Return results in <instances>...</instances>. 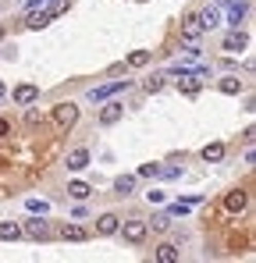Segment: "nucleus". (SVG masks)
Wrapping results in <instances>:
<instances>
[{"mask_svg": "<svg viewBox=\"0 0 256 263\" xmlns=\"http://www.w3.org/2000/svg\"><path fill=\"white\" fill-rule=\"evenodd\" d=\"M125 89H128V79H114V82H107V86L89 89V100H93V103H103V100H111V96H118V92H125Z\"/></svg>", "mask_w": 256, "mask_h": 263, "instance_id": "obj_1", "label": "nucleus"}, {"mask_svg": "<svg viewBox=\"0 0 256 263\" xmlns=\"http://www.w3.org/2000/svg\"><path fill=\"white\" fill-rule=\"evenodd\" d=\"M207 29H203V22H199V14H189V18H181V40L185 43H199V36H203Z\"/></svg>", "mask_w": 256, "mask_h": 263, "instance_id": "obj_2", "label": "nucleus"}, {"mask_svg": "<svg viewBox=\"0 0 256 263\" xmlns=\"http://www.w3.org/2000/svg\"><path fill=\"white\" fill-rule=\"evenodd\" d=\"M53 121H57L61 128H71V125L79 121V107H75V103H57V107H53Z\"/></svg>", "mask_w": 256, "mask_h": 263, "instance_id": "obj_3", "label": "nucleus"}, {"mask_svg": "<svg viewBox=\"0 0 256 263\" xmlns=\"http://www.w3.org/2000/svg\"><path fill=\"white\" fill-rule=\"evenodd\" d=\"M118 231H121V238L132 242V246H139V242L146 238V224H142V220H125V228H118Z\"/></svg>", "mask_w": 256, "mask_h": 263, "instance_id": "obj_4", "label": "nucleus"}, {"mask_svg": "<svg viewBox=\"0 0 256 263\" xmlns=\"http://www.w3.org/2000/svg\"><path fill=\"white\" fill-rule=\"evenodd\" d=\"M53 18H57V14H53L50 7H46V11H43V7L40 11H29V14H25V29H46Z\"/></svg>", "mask_w": 256, "mask_h": 263, "instance_id": "obj_5", "label": "nucleus"}, {"mask_svg": "<svg viewBox=\"0 0 256 263\" xmlns=\"http://www.w3.org/2000/svg\"><path fill=\"white\" fill-rule=\"evenodd\" d=\"M121 114H125V103L111 100V103L100 110V125H118V121H121Z\"/></svg>", "mask_w": 256, "mask_h": 263, "instance_id": "obj_6", "label": "nucleus"}, {"mask_svg": "<svg viewBox=\"0 0 256 263\" xmlns=\"http://www.w3.org/2000/svg\"><path fill=\"white\" fill-rule=\"evenodd\" d=\"M224 50H228V53H239V50H246V46H249V36H246V32H239V29H231V32H228V36H224Z\"/></svg>", "mask_w": 256, "mask_h": 263, "instance_id": "obj_7", "label": "nucleus"}, {"mask_svg": "<svg viewBox=\"0 0 256 263\" xmlns=\"http://www.w3.org/2000/svg\"><path fill=\"white\" fill-rule=\"evenodd\" d=\"M36 100H40V89H36V86H29V82H25V86L14 89V103H18V107H32Z\"/></svg>", "mask_w": 256, "mask_h": 263, "instance_id": "obj_8", "label": "nucleus"}, {"mask_svg": "<svg viewBox=\"0 0 256 263\" xmlns=\"http://www.w3.org/2000/svg\"><path fill=\"white\" fill-rule=\"evenodd\" d=\"M224 206H228L231 214H242V210L249 206V196H246L242 189H235V192H228V196H224Z\"/></svg>", "mask_w": 256, "mask_h": 263, "instance_id": "obj_9", "label": "nucleus"}, {"mask_svg": "<svg viewBox=\"0 0 256 263\" xmlns=\"http://www.w3.org/2000/svg\"><path fill=\"white\" fill-rule=\"evenodd\" d=\"M25 235H29V238H40V242H46V238H50V224H46V220H40V217L25 220Z\"/></svg>", "mask_w": 256, "mask_h": 263, "instance_id": "obj_10", "label": "nucleus"}, {"mask_svg": "<svg viewBox=\"0 0 256 263\" xmlns=\"http://www.w3.org/2000/svg\"><path fill=\"white\" fill-rule=\"evenodd\" d=\"M157 260L160 263H178L181 260V249H178L174 242H160V246H157Z\"/></svg>", "mask_w": 256, "mask_h": 263, "instance_id": "obj_11", "label": "nucleus"}, {"mask_svg": "<svg viewBox=\"0 0 256 263\" xmlns=\"http://www.w3.org/2000/svg\"><path fill=\"white\" fill-rule=\"evenodd\" d=\"M61 238H64V242H85L89 231H85L82 224H64V228H61Z\"/></svg>", "mask_w": 256, "mask_h": 263, "instance_id": "obj_12", "label": "nucleus"}, {"mask_svg": "<svg viewBox=\"0 0 256 263\" xmlns=\"http://www.w3.org/2000/svg\"><path fill=\"white\" fill-rule=\"evenodd\" d=\"M118 228H121V220L114 217V214H103V217L96 220V235H118Z\"/></svg>", "mask_w": 256, "mask_h": 263, "instance_id": "obj_13", "label": "nucleus"}, {"mask_svg": "<svg viewBox=\"0 0 256 263\" xmlns=\"http://www.w3.org/2000/svg\"><path fill=\"white\" fill-rule=\"evenodd\" d=\"M89 167V149H71L68 153V171H82Z\"/></svg>", "mask_w": 256, "mask_h": 263, "instance_id": "obj_14", "label": "nucleus"}, {"mask_svg": "<svg viewBox=\"0 0 256 263\" xmlns=\"http://www.w3.org/2000/svg\"><path fill=\"white\" fill-rule=\"evenodd\" d=\"M221 92H224V96H239V92H242V79H235V75H228V79H221Z\"/></svg>", "mask_w": 256, "mask_h": 263, "instance_id": "obj_15", "label": "nucleus"}, {"mask_svg": "<svg viewBox=\"0 0 256 263\" xmlns=\"http://www.w3.org/2000/svg\"><path fill=\"white\" fill-rule=\"evenodd\" d=\"M0 238L4 242H14V238H22V228L14 220H0Z\"/></svg>", "mask_w": 256, "mask_h": 263, "instance_id": "obj_16", "label": "nucleus"}, {"mask_svg": "<svg viewBox=\"0 0 256 263\" xmlns=\"http://www.w3.org/2000/svg\"><path fill=\"white\" fill-rule=\"evenodd\" d=\"M114 192H118V196H132V192H135V178L132 175L114 178Z\"/></svg>", "mask_w": 256, "mask_h": 263, "instance_id": "obj_17", "label": "nucleus"}, {"mask_svg": "<svg viewBox=\"0 0 256 263\" xmlns=\"http://www.w3.org/2000/svg\"><path fill=\"white\" fill-rule=\"evenodd\" d=\"M68 196L82 203V199H89V196H93V189H89L85 181H71V185H68Z\"/></svg>", "mask_w": 256, "mask_h": 263, "instance_id": "obj_18", "label": "nucleus"}, {"mask_svg": "<svg viewBox=\"0 0 256 263\" xmlns=\"http://www.w3.org/2000/svg\"><path fill=\"white\" fill-rule=\"evenodd\" d=\"M199 22H203V29H217V25H221V11H217V7H207V11L199 14Z\"/></svg>", "mask_w": 256, "mask_h": 263, "instance_id": "obj_19", "label": "nucleus"}, {"mask_svg": "<svg viewBox=\"0 0 256 263\" xmlns=\"http://www.w3.org/2000/svg\"><path fill=\"white\" fill-rule=\"evenodd\" d=\"M242 18H246V4H228V22H231V29H239Z\"/></svg>", "mask_w": 256, "mask_h": 263, "instance_id": "obj_20", "label": "nucleus"}, {"mask_svg": "<svg viewBox=\"0 0 256 263\" xmlns=\"http://www.w3.org/2000/svg\"><path fill=\"white\" fill-rule=\"evenodd\" d=\"M171 214L168 210H164V214H153V231H160V235H164V231H171Z\"/></svg>", "mask_w": 256, "mask_h": 263, "instance_id": "obj_21", "label": "nucleus"}, {"mask_svg": "<svg viewBox=\"0 0 256 263\" xmlns=\"http://www.w3.org/2000/svg\"><path fill=\"white\" fill-rule=\"evenodd\" d=\"M224 157V142H210V146H203V160H221Z\"/></svg>", "mask_w": 256, "mask_h": 263, "instance_id": "obj_22", "label": "nucleus"}, {"mask_svg": "<svg viewBox=\"0 0 256 263\" xmlns=\"http://www.w3.org/2000/svg\"><path fill=\"white\" fill-rule=\"evenodd\" d=\"M146 64H150V50H135L128 57V68H146Z\"/></svg>", "mask_w": 256, "mask_h": 263, "instance_id": "obj_23", "label": "nucleus"}, {"mask_svg": "<svg viewBox=\"0 0 256 263\" xmlns=\"http://www.w3.org/2000/svg\"><path fill=\"white\" fill-rule=\"evenodd\" d=\"M142 89H146V92H160V89H164V75H150V79L142 82Z\"/></svg>", "mask_w": 256, "mask_h": 263, "instance_id": "obj_24", "label": "nucleus"}, {"mask_svg": "<svg viewBox=\"0 0 256 263\" xmlns=\"http://www.w3.org/2000/svg\"><path fill=\"white\" fill-rule=\"evenodd\" d=\"M189 210H192V203H181V199H178V203H171V206H168V214H171V217H185Z\"/></svg>", "mask_w": 256, "mask_h": 263, "instance_id": "obj_25", "label": "nucleus"}, {"mask_svg": "<svg viewBox=\"0 0 256 263\" xmlns=\"http://www.w3.org/2000/svg\"><path fill=\"white\" fill-rule=\"evenodd\" d=\"M25 206H29V214H46V210H50V203H43V199H29V203H25Z\"/></svg>", "mask_w": 256, "mask_h": 263, "instance_id": "obj_26", "label": "nucleus"}, {"mask_svg": "<svg viewBox=\"0 0 256 263\" xmlns=\"http://www.w3.org/2000/svg\"><path fill=\"white\" fill-rule=\"evenodd\" d=\"M160 175V164H142L139 167V178H157Z\"/></svg>", "mask_w": 256, "mask_h": 263, "instance_id": "obj_27", "label": "nucleus"}, {"mask_svg": "<svg viewBox=\"0 0 256 263\" xmlns=\"http://www.w3.org/2000/svg\"><path fill=\"white\" fill-rule=\"evenodd\" d=\"M50 4H53V0H29L25 11H40V7H50Z\"/></svg>", "mask_w": 256, "mask_h": 263, "instance_id": "obj_28", "label": "nucleus"}, {"mask_svg": "<svg viewBox=\"0 0 256 263\" xmlns=\"http://www.w3.org/2000/svg\"><path fill=\"white\" fill-rule=\"evenodd\" d=\"M25 121H29V125H40L43 114H40V110H25Z\"/></svg>", "mask_w": 256, "mask_h": 263, "instance_id": "obj_29", "label": "nucleus"}, {"mask_svg": "<svg viewBox=\"0 0 256 263\" xmlns=\"http://www.w3.org/2000/svg\"><path fill=\"white\" fill-rule=\"evenodd\" d=\"M160 175L164 178H181V167H160Z\"/></svg>", "mask_w": 256, "mask_h": 263, "instance_id": "obj_30", "label": "nucleus"}, {"mask_svg": "<svg viewBox=\"0 0 256 263\" xmlns=\"http://www.w3.org/2000/svg\"><path fill=\"white\" fill-rule=\"evenodd\" d=\"M146 199H150V203H164V192H157V189H153V192H146Z\"/></svg>", "mask_w": 256, "mask_h": 263, "instance_id": "obj_31", "label": "nucleus"}, {"mask_svg": "<svg viewBox=\"0 0 256 263\" xmlns=\"http://www.w3.org/2000/svg\"><path fill=\"white\" fill-rule=\"evenodd\" d=\"M189 57H203V50H199V43H189V50H185Z\"/></svg>", "mask_w": 256, "mask_h": 263, "instance_id": "obj_32", "label": "nucleus"}, {"mask_svg": "<svg viewBox=\"0 0 256 263\" xmlns=\"http://www.w3.org/2000/svg\"><path fill=\"white\" fill-rule=\"evenodd\" d=\"M7 132H11V125H7V118H0V139H4Z\"/></svg>", "mask_w": 256, "mask_h": 263, "instance_id": "obj_33", "label": "nucleus"}, {"mask_svg": "<svg viewBox=\"0 0 256 263\" xmlns=\"http://www.w3.org/2000/svg\"><path fill=\"white\" fill-rule=\"evenodd\" d=\"M4 92H7V86H4V79H0V96H4Z\"/></svg>", "mask_w": 256, "mask_h": 263, "instance_id": "obj_34", "label": "nucleus"}, {"mask_svg": "<svg viewBox=\"0 0 256 263\" xmlns=\"http://www.w3.org/2000/svg\"><path fill=\"white\" fill-rule=\"evenodd\" d=\"M0 40H4V29H0Z\"/></svg>", "mask_w": 256, "mask_h": 263, "instance_id": "obj_35", "label": "nucleus"}]
</instances>
